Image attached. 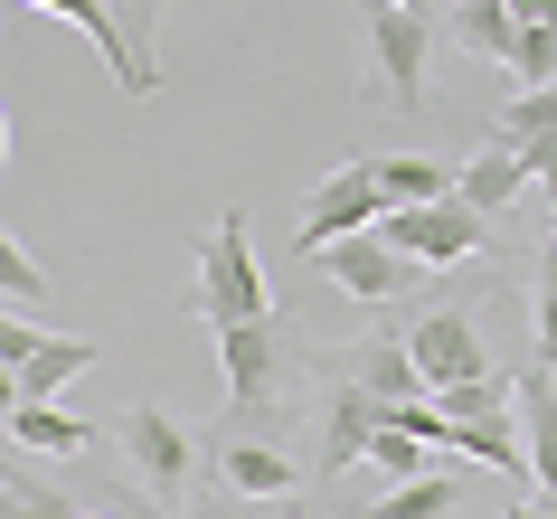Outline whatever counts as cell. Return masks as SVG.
<instances>
[{"mask_svg": "<svg viewBox=\"0 0 557 519\" xmlns=\"http://www.w3.org/2000/svg\"><path fill=\"white\" fill-rule=\"evenodd\" d=\"M302 397H312V482H331V472L369 462L379 425L397 416V406L425 397V378H416L407 341H397V331H379V341L302 349Z\"/></svg>", "mask_w": 557, "mask_h": 519, "instance_id": "cell-1", "label": "cell"}, {"mask_svg": "<svg viewBox=\"0 0 557 519\" xmlns=\"http://www.w3.org/2000/svg\"><path fill=\"white\" fill-rule=\"evenodd\" d=\"M218 378H227V434L236 425H274L284 416V387L302 378V349L274 312L236 321V331H218Z\"/></svg>", "mask_w": 557, "mask_h": 519, "instance_id": "cell-2", "label": "cell"}, {"mask_svg": "<svg viewBox=\"0 0 557 519\" xmlns=\"http://www.w3.org/2000/svg\"><path fill=\"white\" fill-rule=\"evenodd\" d=\"M189 312L208 331H236V321H264V264H256V236H246V208H218V227L199 246V274H189Z\"/></svg>", "mask_w": 557, "mask_h": 519, "instance_id": "cell-3", "label": "cell"}, {"mask_svg": "<svg viewBox=\"0 0 557 519\" xmlns=\"http://www.w3.org/2000/svg\"><path fill=\"white\" fill-rule=\"evenodd\" d=\"M123 462H133V482H143V501L161 519H180V501H189V472H199V434L180 425L171 406H123Z\"/></svg>", "mask_w": 557, "mask_h": 519, "instance_id": "cell-4", "label": "cell"}, {"mask_svg": "<svg viewBox=\"0 0 557 519\" xmlns=\"http://www.w3.org/2000/svg\"><path fill=\"white\" fill-rule=\"evenodd\" d=\"M407 359H416V378H425V397L463 387V378H492V349H482V321H472V302H444V312H425V321L407 331Z\"/></svg>", "mask_w": 557, "mask_h": 519, "instance_id": "cell-5", "label": "cell"}, {"mask_svg": "<svg viewBox=\"0 0 557 519\" xmlns=\"http://www.w3.org/2000/svg\"><path fill=\"white\" fill-rule=\"evenodd\" d=\"M379 236L397 256H416V264H463V256L492 246V218H472L463 199H435V208H387Z\"/></svg>", "mask_w": 557, "mask_h": 519, "instance_id": "cell-6", "label": "cell"}, {"mask_svg": "<svg viewBox=\"0 0 557 519\" xmlns=\"http://www.w3.org/2000/svg\"><path fill=\"white\" fill-rule=\"evenodd\" d=\"M387 218V199H379V171L369 161H350V171H331L312 199H302V227H294V246H302V264L322 256V246H341V236H359V227H379Z\"/></svg>", "mask_w": 557, "mask_h": 519, "instance_id": "cell-7", "label": "cell"}, {"mask_svg": "<svg viewBox=\"0 0 557 519\" xmlns=\"http://www.w3.org/2000/svg\"><path fill=\"white\" fill-rule=\"evenodd\" d=\"M425 58H435V20L425 10H387V0H369V66H379V86L397 95V104H425Z\"/></svg>", "mask_w": 557, "mask_h": 519, "instance_id": "cell-8", "label": "cell"}, {"mask_svg": "<svg viewBox=\"0 0 557 519\" xmlns=\"http://www.w3.org/2000/svg\"><path fill=\"white\" fill-rule=\"evenodd\" d=\"M331 274V284L350 293V302H397V293H416L425 284V264L416 256H397V246H387L379 227H359V236H341V246H322V256H312Z\"/></svg>", "mask_w": 557, "mask_h": 519, "instance_id": "cell-9", "label": "cell"}, {"mask_svg": "<svg viewBox=\"0 0 557 519\" xmlns=\"http://www.w3.org/2000/svg\"><path fill=\"white\" fill-rule=\"evenodd\" d=\"M0 369L20 378V397H58L66 378L95 369V341H58V331H29V321L0 312Z\"/></svg>", "mask_w": 557, "mask_h": 519, "instance_id": "cell-10", "label": "cell"}, {"mask_svg": "<svg viewBox=\"0 0 557 519\" xmlns=\"http://www.w3.org/2000/svg\"><path fill=\"white\" fill-rule=\"evenodd\" d=\"M510 406H520L529 482H539V491H557V369H510Z\"/></svg>", "mask_w": 557, "mask_h": 519, "instance_id": "cell-11", "label": "cell"}, {"mask_svg": "<svg viewBox=\"0 0 557 519\" xmlns=\"http://www.w3.org/2000/svg\"><path fill=\"white\" fill-rule=\"evenodd\" d=\"M218 482L246 491V501H294V491H302V462L274 454L264 434H227V444H218Z\"/></svg>", "mask_w": 557, "mask_h": 519, "instance_id": "cell-12", "label": "cell"}, {"mask_svg": "<svg viewBox=\"0 0 557 519\" xmlns=\"http://www.w3.org/2000/svg\"><path fill=\"white\" fill-rule=\"evenodd\" d=\"M500 143L520 151V171L539 180V189H557V86L510 95V114H500Z\"/></svg>", "mask_w": 557, "mask_h": 519, "instance_id": "cell-13", "label": "cell"}, {"mask_svg": "<svg viewBox=\"0 0 557 519\" xmlns=\"http://www.w3.org/2000/svg\"><path fill=\"white\" fill-rule=\"evenodd\" d=\"M520 189H529V171H520V151L500 143V133L472 151L463 171H454V199H463L472 218H510V199H520Z\"/></svg>", "mask_w": 557, "mask_h": 519, "instance_id": "cell-14", "label": "cell"}, {"mask_svg": "<svg viewBox=\"0 0 557 519\" xmlns=\"http://www.w3.org/2000/svg\"><path fill=\"white\" fill-rule=\"evenodd\" d=\"M10 444H29V454H86L95 425H76L58 397H20V416H10Z\"/></svg>", "mask_w": 557, "mask_h": 519, "instance_id": "cell-15", "label": "cell"}, {"mask_svg": "<svg viewBox=\"0 0 557 519\" xmlns=\"http://www.w3.org/2000/svg\"><path fill=\"white\" fill-rule=\"evenodd\" d=\"M369 171H379V199H387V208H435V199H454V171L425 161V151H397V161H369Z\"/></svg>", "mask_w": 557, "mask_h": 519, "instance_id": "cell-16", "label": "cell"}, {"mask_svg": "<svg viewBox=\"0 0 557 519\" xmlns=\"http://www.w3.org/2000/svg\"><path fill=\"white\" fill-rule=\"evenodd\" d=\"M454 38H463V48H482L492 66H510L520 20H510V0H454Z\"/></svg>", "mask_w": 557, "mask_h": 519, "instance_id": "cell-17", "label": "cell"}, {"mask_svg": "<svg viewBox=\"0 0 557 519\" xmlns=\"http://www.w3.org/2000/svg\"><path fill=\"white\" fill-rule=\"evenodd\" d=\"M29 10H58L66 29H86V38H95V58L114 66V86H123V66H133V58H123V20H114V0H29Z\"/></svg>", "mask_w": 557, "mask_h": 519, "instance_id": "cell-18", "label": "cell"}, {"mask_svg": "<svg viewBox=\"0 0 557 519\" xmlns=\"http://www.w3.org/2000/svg\"><path fill=\"white\" fill-rule=\"evenodd\" d=\"M0 519H86V501L38 472H0Z\"/></svg>", "mask_w": 557, "mask_h": 519, "instance_id": "cell-19", "label": "cell"}, {"mask_svg": "<svg viewBox=\"0 0 557 519\" xmlns=\"http://www.w3.org/2000/svg\"><path fill=\"white\" fill-rule=\"evenodd\" d=\"M463 510V482H444V472H425V482H397L379 501V510H359V519H454Z\"/></svg>", "mask_w": 557, "mask_h": 519, "instance_id": "cell-20", "label": "cell"}, {"mask_svg": "<svg viewBox=\"0 0 557 519\" xmlns=\"http://www.w3.org/2000/svg\"><path fill=\"white\" fill-rule=\"evenodd\" d=\"M529 284H539V302H529V321H539V369H557V246H548V227H539Z\"/></svg>", "mask_w": 557, "mask_h": 519, "instance_id": "cell-21", "label": "cell"}, {"mask_svg": "<svg viewBox=\"0 0 557 519\" xmlns=\"http://www.w3.org/2000/svg\"><path fill=\"white\" fill-rule=\"evenodd\" d=\"M369 462H379L387 482H425V444L407 434V406H397V416L379 425V444H369Z\"/></svg>", "mask_w": 557, "mask_h": 519, "instance_id": "cell-22", "label": "cell"}, {"mask_svg": "<svg viewBox=\"0 0 557 519\" xmlns=\"http://www.w3.org/2000/svg\"><path fill=\"white\" fill-rule=\"evenodd\" d=\"M510 76H520V95L529 86H557V29H520V38H510Z\"/></svg>", "mask_w": 557, "mask_h": 519, "instance_id": "cell-23", "label": "cell"}, {"mask_svg": "<svg viewBox=\"0 0 557 519\" xmlns=\"http://www.w3.org/2000/svg\"><path fill=\"white\" fill-rule=\"evenodd\" d=\"M0 293H10V302H48V274H38V256L10 227H0Z\"/></svg>", "mask_w": 557, "mask_h": 519, "instance_id": "cell-24", "label": "cell"}, {"mask_svg": "<svg viewBox=\"0 0 557 519\" xmlns=\"http://www.w3.org/2000/svg\"><path fill=\"white\" fill-rule=\"evenodd\" d=\"M510 20L520 29H557V0H510Z\"/></svg>", "mask_w": 557, "mask_h": 519, "instance_id": "cell-25", "label": "cell"}, {"mask_svg": "<svg viewBox=\"0 0 557 519\" xmlns=\"http://www.w3.org/2000/svg\"><path fill=\"white\" fill-rule=\"evenodd\" d=\"M500 519H557V491H539V501H510Z\"/></svg>", "mask_w": 557, "mask_h": 519, "instance_id": "cell-26", "label": "cell"}, {"mask_svg": "<svg viewBox=\"0 0 557 519\" xmlns=\"http://www.w3.org/2000/svg\"><path fill=\"white\" fill-rule=\"evenodd\" d=\"M10 416H20V378L0 369V425H10Z\"/></svg>", "mask_w": 557, "mask_h": 519, "instance_id": "cell-27", "label": "cell"}, {"mask_svg": "<svg viewBox=\"0 0 557 519\" xmlns=\"http://www.w3.org/2000/svg\"><path fill=\"white\" fill-rule=\"evenodd\" d=\"M539 227H548V246H557V189H548V218H539Z\"/></svg>", "mask_w": 557, "mask_h": 519, "instance_id": "cell-28", "label": "cell"}, {"mask_svg": "<svg viewBox=\"0 0 557 519\" xmlns=\"http://www.w3.org/2000/svg\"><path fill=\"white\" fill-rule=\"evenodd\" d=\"M0 161H10V114H0Z\"/></svg>", "mask_w": 557, "mask_h": 519, "instance_id": "cell-29", "label": "cell"}, {"mask_svg": "<svg viewBox=\"0 0 557 519\" xmlns=\"http://www.w3.org/2000/svg\"><path fill=\"white\" fill-rule=\"evenodd\" d=\"M387 10H425V0H387Z\"/></svg>", "mask_w": 557, "mask_h": 519, "instance_id": "cell-30", "label": "cell"}, {"mask_svg": "<svg viewBox=\"0 0 557 519\" xmlns=\"http://www.w3.org/2000/svg\"><path fill=\"white\" fill-rule=\"evenodd\" d=\"M274 519H284V510H274Z\"/></svg>", "mask_w": 557, "mask_h": 519, "instance_id": "cell-31", "label": "cell"}]
</instances>
